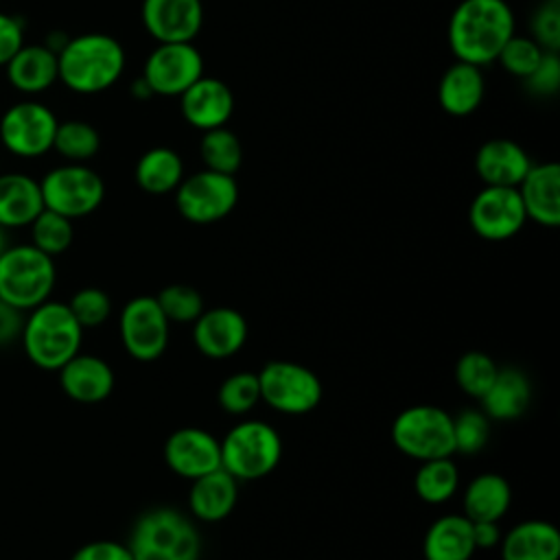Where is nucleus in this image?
<instances>
[{
  "instance_id": "nucleus-1",
  "label": "nucleus",
  "mask_w": 560,
  "mask_h": 560,
  "mask_svg": "<svg viewBox=\"0 0 560 560\" xmlns=\"http://www.w3.org/2000/svg\"><path fill=\"white\" fill-rule=\"evenodd\" d=\"M512 35L514 13L505 0H462L446 31L453 55L479 68L497 61Z\"/></svg>"
},
{
  "instance_id": "nucleus-2",
  "label": "nucleus",
  "mask_w": 560,
  "mask_h": 560,
  "mask_svg": "<svg viewBox=\"0 0 560 560\" xmlns=\"http://www.w3.org/2000/svg\"><path fill=\"white\" fill-rule=\"evenodd\" d=\"M59 81L74 94H98L112 88L125 70V48L105 33L68 37L57 52Z\"/></svg>"
},
{
  "instance_id": "nucleus-3",
  "label": "nucleus",
  "mask_w": 560,
  "mask_h": 560,
  "mask_svg": "<svg viewBox=\"0 0 560 560\" xmlns=\"http://www.w3.org/2000/svg\"><path fill=\"white\" fill-rule=\"evenodd\" d=\"M83 328L70 313L66 302L46 300L31 308L24 317L22 348L28 361L42 370H59L77 352H81Z\"/></svg>"
},
{
  "instance_id": "nucleus-4",
  "label": "nucleus",
  "mask_w": 560,
  "mask_h": 560,
  "mask_svg": "<svg viewBox=\"0 0 560 560\" xmlns=\"http://www.w3.org/2000/svg\"><path fill=\"white\" fill-rule=\"evenodd\" d=\"M127 547L133 560H199L201 538L184 512L153 508L138 516Z\"/></svg>"
},
{
  "instance_id": "nucleus-5",
  "label": "nucleus",
  "mask_w": 560,
  "mask_h": 560,
  "mask_svg": "<svg viewBox=\"0 0 560 560\" xmlns=\"http://www.w3.org/2000/svg\"><path fill=\"white\" fill-rule=\"evenodd\" d=\"M55 280L52 256L31 243L9 245L0 254V300L24 313L50 300Z\"/></svg>"
},
{
  "instance_id": "nucleus-6",
  "label": "nucleus",
  "mask_w": 560,
  "mask_h": 560,
  "mask_svg": "<svg viewBox=\"0 0 560 560\" xmlns=\"http://www.w3.org/2000/svg\"><path fill=\"white\" fill-rule=\"evenodd\" d=\"M221 444V468L236 481H254L269 475L282 457V438L265 420L234 424Z\"/></svg>"
},
{
  "instance_id": "nucleus-7",
  "label": "nucleus",
  "mask_w": 560,
  "mask_h": 560,
  "mask_svg": "<svg viewBox=\"0 0 560 560\" xmlns=\"http://www.w3.org/2000/svg\"><path fill=\"white\" fill-rule=\"evenodd\" d=\"M392 442L418 462L451 457L455 453L453 416L435 405L407 407L392 424Z\"/></svg>"
},
{
  "instance_id": "nucleus-8",
  "label": "nucleus",
  "mask_w": 560,
  "mask_h": 560,
  "mask_svg": "<svg viewBox=\"0 0 560 560\" xmlns=\"http://www.w3.org/2000/svg\"><path fill=\"white\" fill-rule=\"evenodd\" d=\"M44 208L68 219L92 214L105 199L103 177L81 162H66L39 179Z\"/></svg>"
},
{
  "instance_id": "nucleus-9",
  "label": "nucleus",
  "mask_w": 560,
  "mask_h": 560,
  "mask_svg": "<svg viewBox=\"0 0 560 560\" xmlns=\"http://www.w3.org/2000/svg\"><path fill=\"white\" fill-rule=\"evenodd\" d=\"M258 385L260 400L287 416L313 411L322 400L319 376L295 361H269L260 368Z\"/></svg>"
},
{
  "instance_id": "nucleus-10",
  "label": "nucleus",
  "mask_w": 560,
  "mask_h": 560,
  "mask_svg": "<svg viewBox=\"0 0 560 560\" xmlns=\"http://www.w3.org/2000/svg\"><path fill=\"white\" fill-rule=\"evenodd\" d=\"M57 125L55 112L42 101H18L0 116V144L11 155L39 158L52 151Z\"/></svg>"
},
{
  "instance_id": "nucleus-11",
  "label": "nucleus",
  "mask_w": 560,
  "mask_h": 560,
  "mask_svg": "<svg viewBox=\"0 0 560 560\" xmlns=\"http://www.w3.org/2000/svg\"><path fill=\"white\" fill-rule=\"evenodd\" d=\"M238 201V186L234 175L203 168L184 177L175 188V206L190 223H214L225 219Z\"/></svg>"
},
{
  "instance_id": "nucleus-12",
  "label": "nucleus",
  "mask_w": 560,
  "mask_h": 560,
  "mask_svg": "<svg viewBox=\"0 0 560 560\" xmlns=\"http://www.w3.org/2000/svg\"><path fill=\"white\" fill-rule=\"evenodd\" d=\"M168 326L171 322L162 313L155 295L131 298L118 319L120 341L129 357L136 361L149 363L164 354L168 346Z\"/></svg>"
},
{
  "instance_id": "nucleus-13",
  "label": "nucleus",
  "mask_w": 560,
  "mask_h": 560,
  "mask_svg": "<svg viewBox=\"0 0 560 560\" xmlns=\"http://www.w3.org/2000/svg\"><path fill=\"white\" fill-rule=\"evenodd\" d=\"M201 74L203 59L192 42H158L142 70L144 83L160 96H179Z\"/></svg>"
},
{
  "instance_id": "nucleus-14",
  "label": "nucleus",
  "mask_w": 560,
  "mask_h": 560,
  "mask_svg": "<svg viewBox=\"0 0 560 560\" xmlns=\"http://www.w3.org/2000/svg\"><path fill=\"white\" fill-rule=\"evenodd\" d=\"M468 221L483 241H508L523 230L527 217L516 188L483 186L470 201Z\"/></svg>"
},
{
  "instance_id": "nucleus-15",
  "label": "nucleus",
  "mask_w": 560,
  "mask_h": 560,
  "mask_svg": "<svg viewBox=\"0 0 560 560\" xmlns=\"http://www.w3.org/2000/svg\"><path fill=\"white\" fill-rule=\"evenodd\" d=\"M164 462L175 475L192 481L221 468V444L206 429L182 427L166 438Z\"/></svg>"
},
{
  "instance_id": "nucleus-16",
  "label": "nucleus",
  "mask_w": 560,
  "mask_h": 560,
  "mask_svg": "<svg viewBox=\"0 0 560 560\" xmlns=\"http://www.w3.org/2000/svg\"><path fill=\"white\" fill-rule=\"evenodd\" d=\"M192 341L203 357L228 359L247 341V319L230 306L203 308L192 322Z\"/></svg>"
},
{
  "instance_id": "nucleus-17",
  "label": "nucleus",
  "mask_w": 560,
  "mask_h": 560,
  "mask_svg": "<svg viewBox=\"0 0 560 560\" xmlns=\"http://www.w3.org/2000/svg\"><path fill=\"white\" fill-rule=\"evenodd\" d=\"M201 22V0H142V24L158 42H192Z\"/></svg>"
},
{
  "instance_id": "nucleus-18",
  "label": "nucleus",
  "mask_w": 560,
  "mask_h": 560,
  "mask_svg": "<svg viewBox=\"0 0 560 560\" xmlns=\"http://www.w3.org/2000/svg\"><path fill=\"white\" fill-rule=\"evenodd\" d=\"M179 103L186 122L201 131L223 127L234 112V94L228 83L203 74L179 94Z\"/></svg>"
},
{
  "instance_id": "nucleus-19",
  "label": "nucleus",
  "mask_w": 560,
  "mask_h": 560,
  "mask_svg": "<svg viewBox=\"0 0 560 560\" xmlns=\"http://www.w3.org/2000/svg\"><path fill=\"white\" fill-rule=\"evenodd\" d=\"M57 372L63 394L77 402H101L114 389V370L105 359L96 354L77 352Z\"/></svg>"
},
{
  "instance_id": "nucleus-20",
  "label": "nucleus",
  "mask_w": 560,
  "mask_h": 560,
  "mask_svg": "<svg viewBox=\"0 0 560 560\" xmlns=\"http://www.w3.org/2000/svg\"><path fill=\"white\" fill-rule=\"evenodd\" d=\"M525 217L538 225H560V166L556 162L532 164L516 186Z\"/></svg>"
},
{
  "instance_id": "nucleus-21",
  "label": "nucleus",
  "mask_w": 560,
  "mask_h": 560,
  "mask_svg": "<svg viewBox=\"0 0 560 560\" xmlns=\"http://www.w3.org/2000/svg\"><path fill=\"white\" fill-rule=\"evenodd\" d=\"M532 160L527 151L508 138L486 140L475 155V171L486 186L516 188L527 175Z\"/></svg>"
},
{
  "instance_id": "nucleus-22",
  "label": "nucleus",
  "mask_w": 560,
  "mask_h": 560,
  "mask_svg": "<svg viewBox=\"0 0 560 560\" xmlns=\"http://www.w3.org/2000/svg\"><path fill=\"white\" fill-rule=\"evenodd\" d=\"M11 88L20 94L37 96L59 81L57 52L46 44H22V48L4 63Z\"/></svg>"
},
{
  "instance_id": "nucleus-23",
  "label": "nucleus",
  "mask_w": 560,
  "mask_h": 560,
  "mask_svg": "<svg viewBox=\"0 0 560 560\" xmlns=\"http://www.w3.org/2000/svg\"><path fill=\"white\" fill-rule=\"evenodd\" d=\"M238 499V481L223 468L210 470L192 479L188 490V508L192 516L206 523L228 518Z\"/></svg>"
},
{
  "instance_id": "nucleus-24",
  "label": "nucleus",
  "mask_w": 560,
  "mask_h": 560,
  "mask_svg": "<svg viewBox=\"0 0 560 560\" xmlns=\"http://www.w3.org/2000/svg\"><path fill=\"white\" fill-rule=\"evenodd\" d=\"M499 545L501 560H560V532L542 518L514 525Z\"/></svg>"
},
{
  "instance_id": "nucleus-25",
  "label": "nucleus",
  "mask_w": 560,
  "mask_h": 560,
  "mask_svg": "<svg viewBox=\"0 0 560 560\" xmlns=\"http://www.w3.org/2000/svg\"><path fill=\"white\" fill-rule=\"evenodd\" d=\"M486 92V81L479 66L455 61L448 66L438 83V101L440 107L451 116H468L472 114Z\"/></svg>"
},
{
  "instance_id": "nucleus-26",
  "label": "nucleus",
  "mask_w": 560,
  "mask_h": 560,
  "mask_svg": "<svg viewBox=\"0 0 560 560\" xmlns=\"http://www.w3.org/2000/svg\"><path fill=\"white\" fill-rule=\"evenodd\" d=\"M44 210L39 182L26 173L0 175V225L7 230L28 228Z\"/></svg>"
},
{
  "instance_id": "nucleus-27",
  "label": "nucleus",
  "mask_w": 560,
  "mask_h": 560,
  "mask_svg": "<svg viewBox=\"0 0 560 560\" xmlns=\"http://www.w3.org/2000/svg\"><path fill=\"white\" fill-rule=\"evenodd\" d=\"M529 400L532 385L518 368H499L492 385L479 398L481 411L490 420H516L527 411Z\"/></svg>"
},
{
  "instance_id": "nucleus-28",
  "label": "nucleus",
  "mask_w": 560,
  "mask_h": 560,
  "mask_svg": "<svg viewBox=\"0 0 560 560\" xmlns=\"http://www.w3.org/2000/svg\"><path fill=\"white\" fill-rule=\"evenodd\" d=\"M477 547L472 523L464 514H444L433 521L422 540L424 560H470Z\"/></svg>"
},
{
  "instance_id": "nucleus-29",
  "label": "nucleus",
  "mask_w": 560,
  "mask_h": 560,
  "mask_svg": "<svg viewBox=\"0 0 560 560\" xmlns=\"http://www.w3.org/2000/svg\"><path fill=\"white\" fill-rule=\"evenodd\" d=\"M512 488L505 477L497 472L477 475L464 490V516L468 521H501L510 510Z\"/></svg>"
},
{
  "instance_id": "nucleus-30",
  "label": "nucleus",
  "mask_w": 560,
  "mask_h": 560,
  "mask_svg": "<svg viewBox=\"0 0 560 560\" xmlns=\"http://www.w3.org/2000/svg\"><path fill=\"white\" fill-rule=\"evenodd\" d=\"M136 184L149 195L173 192L184 179V162L177 151L168 147H153L144 151L136 164Z\"/></svg>"
},
{
  "instance_id": "nucleus-31",
  "label": "nucleus",
  "mask_w": 560,
  "mask_h": 560,
  "mask_svg": "<svg viewBox=\"0 0 560 560\" xmlns=\"http://www.w3.org/2000/svg\"><path fill=\"white\" fill-rule=\"evenodd\" d=\"M459 486V470L451 457L420 462L413 477L416 494L431 505L448 501Z\"/></svg>"
},
{
  "instance_id": "nucleus-32",
  "label": "nucleus",
  "mask_w": 560,
  "mask_h": 560,
  "mask_svg": "<svg viewBox=\"0 0 560 560\" xmlns=\"http://www.w3.org/2000/svg\"><path fill=\"white\" fill-rule=\"evenodd\" d=\"M52 149L66 160V162H81L85 164L92 160L101 149V136L96 127H92L85 120H61L55 131Z\"/></svg>"
},
{
  "instance_id": "nucleus-33",
  "label": "nucleus",
  "mask_w": 560,
  "mask_h": 560,
  "mask_svg": "<svg viewBox=\"0 0 560 560\" xmlns=\"http://www.w3.org/2000/svg\"><path fill=\"white\" fill-rule=\"evenodd\" d=\"M199 153L206 168L225 175H234L243 162V144L225 125L203 131Z\"/></svg>"
},
{
  "instance_id": "nucleus-34",
  "label": "nucleus",
  "mask_w": 560,
  "mask_h": 560,
  "mask_svg": "<svg viewBox=\"0 0 560 560\" xmlns=\"http://www.w3.org/2000/svg\"><path fill=\"white\" fill-rule=\"evenodd\" d=\"M31 245H35L37 249H42L48 256H59L63 254L74 238V228H72V219L52 212L48 208H44L33 221H31Z\"/></svg>"
},
{
  "instance_id": "nucleus-35",
  "label": "nucleus",
  "mask_w": 560,
  "mask_h": 560,
  "mask_svg": "<svg viewBox=\"0 0 560 560\" xmlns=\"http://www.w3.org/2000/svg\"><path fill=\"white\" fill-rule=\"evenodd\" d=\"M497 372H499V365L492 361L490 354L479 350H468L455 363V383L466 396L479 400L492 385Z\"/></svg>"
},
{
  "instance_id": "nucleus-36",
  "label": "nucleus",
  "mask_w": 560,
  "mask_h": 560,
  "mask_svg": "<svg viewBox=\"0 0 560 560\" xmlns=\"http://www.w3.org/2000/svg\"><path fill=\"white\" fill-rule=\"evenodd\" d=\"M217 400L219 407L225 413L232 416H245L247 411H252L258 402H260V385H258V374L243 370V372H234L230 374L219 392H217Z\"/></svg>"
},
{
  "instance_id": "nucleus-37",
  "label": "nucleus",
  "mask_w": 560,
  "mask_h": 560,
  "mask_svg": "<svg viewBox=\"0 0 560 560\" xmlns=\"http://www.w3.org/2000/svg\"><path fill=\"white\" fill-rule=\"evenodd\" d=\"M168 322L190 324L203 313V298L190 284H168L155 295Z\"/></svg>"
},
{
  "instance_id": "nucleus-38",
  "label": "nucleus",
  "mask_w": 560,
  "mask_h": 560,
  "mask_svg": "<svg viewBox=\"0 0 560 560\" xmlns=\"http://www.w3.org/2000/svg\"><path fill=\"white\" fill-rule=\"evenodd\" d=\"M490 438V418L481 409H464L453 418L455 453L475 455Z\"/></svg>"
},
{
  "instance_id": "nucleus-39",
  "label": "nucleus",
  "mask_w": 560,
  "mask_h": 560,
  "mask_svg": "<svg viewBox=\"0 0 560 560\" xmlns=\"http://www.w3.org/2000/svg\"><path fill=\"white\" fill-rule=\"evenodd\" d=\"M66 304L83 330L105 324L112 313V300L98 287L79 289Z\"/></svg>"
},
{
  "instance_id": "nucleus-40",
  "label": "nucleus",
  "mask_w": 560,
  "mask_h": 560,
  "mask_svg": "<svg viewBox=\"0 0 560 560\" xmlns=\"http://www.w3.org/2000/svg\"><path fill=\"white\" fill-rule=\"evenodd\" d=\"M542 48L532 39V37H525V35H512L505 46L501 48L497 61L514 77L518 79H525L532 74V70L538 66L540 57H542Z\"/></svg>"
},
{
  "instance_id": "nucleus-41",
  "label": "nucleus",
  "mask_w": 560,
  "mask_h": 560,
  "mask_svg": "<svg viewBox=\"0 0 560 560\" xmlns=\"http://www.w3.org/2000/svg\"><path fill=\"white\" fill-rule=\"evenodd\" d=\"M532 39L549 52L560 48V0H542L532 15Z\"/></svg>"
},
{
  "instance_id": "nucleus-42",
  "label": "nucleus",
  "mask_w": 560,
  "mask_h": 560,
  "mask_svg": "<svg viewBox=\"0 0 560 560\" xmlns=\"http://www.w3.org/2000/svg\"><path fill=\"white\" fill-rule=\"evenodd\" d=\"M527 92L536 96H553L560 85V59L558 52L545 50L538 66L532 70L529 77L523 79Z\"/></svg>"
},
{
  "instance_id": "nucleus-43",
  "label": "nucleus",
  "mask_w": 560,
  "mask_h": 560,
  "mask_svg": "<svg viewBox=\"0 0 560 560\" xmlns=\"http://www.w3.org/2000/svg\"><path fill=\"white\" fill-rule=\"evenodd\" d=\"M24 24L20 18L0 11V68L22 48Z\"/></svg>"
},
{
  "instance_id": "nucleus-44",
  "label": "nucleus",
  "mask_w": 560,
  "mask_h": 560,
  "mask_svg": "<svg viewBox=\"0 0 560 560\" xmlns=\"http://www.w3.org/2000/svg\"><path fill=\"white\" fill-rule=\"evenodd\" d=\"M70 560H133L127 545L118 540H92L81 545Z\"/></svg>"
},
{
  "instance_id": "nucleus-45",
  "label": "nucleus",
  "mask_w": 560,
  "mask_h": 560,
  "mask_svg": "<svg viewBox=\"0 0 560 560\" xmlns=\"http://www.w3.org/2000/svg\"><path fill=\"white\" fill-rule=\"evenodd\" d=\"M24 311L0 300V346H9L22 337Z\"/></svg>"
},
{
  "instance_id": "nucleus-46",
  "label": "nucleus",
  "mask_w": 560,
  "mask_h": 560,
  "mask_svg": "<svg viewBox=\"0 0 560 560\" xmlns=\"http://www.w3.org/2000/svg\"><path fill=\"white\" fill-rule=\"evenodd\" d=\"M472 523V540L477 549L497 547L501 542L499 521H470Z\"/></svg>"
},
{
  "instance_id": "nucleus-47",
  "label": "nucleus",
  "mask_w": 560,
  "mask_h": 560,
  "mask_svg": "<svg viewBox=\"0 0 560 560\" xmlns=\"http://www.w3.org/2000/svg\"><path fill=\"white\" fill-rule=\"evenodd\" d=\"M131 92H133V96H138V98H149V96H153V92L149 90V85L144 83V79H142V77L133 83Z\"/></svg>"
},
{
  "instance_id": "nucleus-48",
  "label": "nucleus",
  "mask_w": 560,
  "mask_h": 560,
  "mask_svg": "<svg viewBox=\"0 0 560 560\" xmlns=\"http://www.w3.org/2000/svg\"><path fill=\"white\" fill-rule=\"evenodd\" d=\"M9 245H11V243H9V230L0 225V254H2Z\"/></svg>"
}]
</instances>
